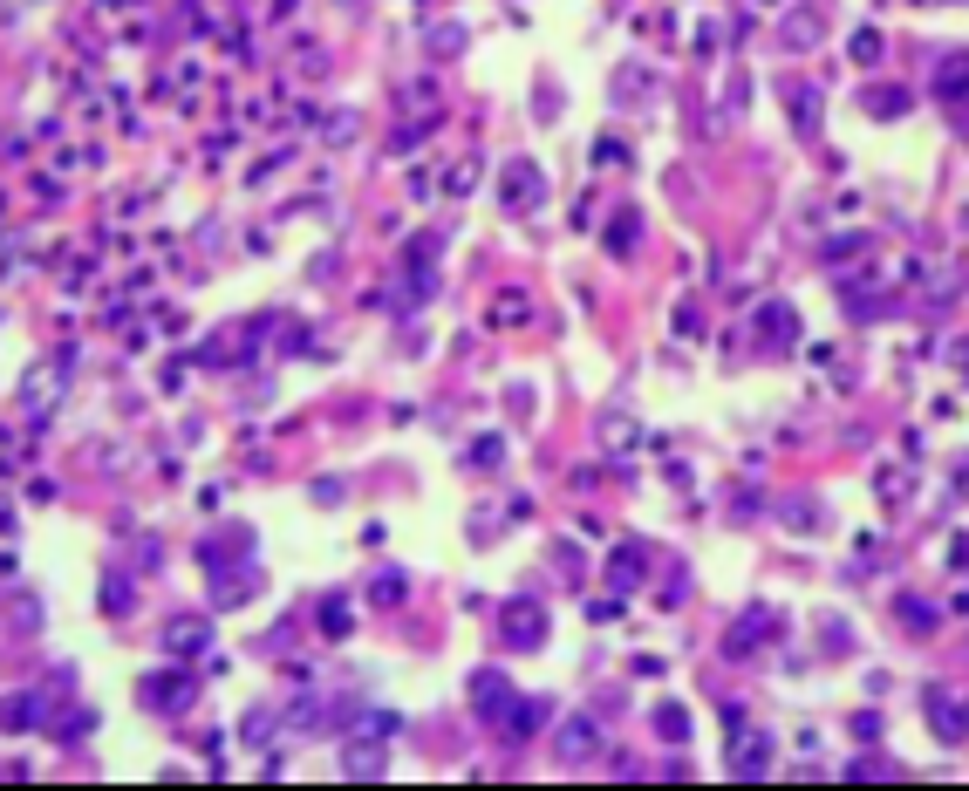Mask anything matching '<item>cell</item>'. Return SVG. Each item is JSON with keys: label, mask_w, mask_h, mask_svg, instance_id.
<instances>
[{"label": "cell", "mask_w": 969, "mask_h": 791, "mask_svg": "<svg viewBox=\"0 0 969 791\" xmlns=\"http://www.w3.org/2000/svg\"><path fill=\"white\" fill-rule=\"evenodd\" d=\"M499 628H505V648H533V641H546V607L540 601H505Z\"/></svg>", "instance_id": "cell-1"}, {"label": "cell", "mask_w": 969, "mask_h": 791, "mask_svg": "<svg viewBox=\"0 0 969 791\" xmlns=\"http://www.w3.org/2000/svg\"><path fill=\"white\" fill-rule=\"evenodd\" d=\"M540 191H546L540 164H526V157H512V164H505V178H499V198H505V212H526V205H533Z\"/></svg>", "instance_id": "cell-2"}, {"label": "cell", "mask_w": 969, "mask_h": 791, "mask_svg": "<svg viewBox=\"0 0 969 791\" xmlns=\"http://www.w3.org/2000/svg\"><path fill=\"white\" fill-rule=\"evenodd\" d=\"M164 648H171V655H198V648H212V621H198V614H171V621H164Z\"/></svg>", "instance_id": "cell-3"}, {"label": "cell", "mask_w": 969, "mask_h": 791, "mask_svg": "<svg viewBox=\"0 0 969 791\" xmlns=\"http://www.w3.org/2000/svg\"><path fill=\"white\" fill-rule=\"evenodd\" d=\"M144 696H151V710H185V696H192V676H164V682H144Z\"/></svg>", "instance_id": "cell-4"}, {"label": "cell", "mask_w": 969, "mask_h": 791, "mask_svg": "<svg viewBox=\"0 0 969 791\" xmlns=\"http://www.w3.org/2000/svg\"><path fill=\"white\" fill-rule=\"evenodd\" d=\"M546 716H553V710H546V696H519V710H512V723H505V730H512V737H533Z\"/></svg>", "instance_id": "cell-5"}, {"label": "cell", "mask_w": 969, "mask_h": 791, "mask_svg": "<svg viewBox=\"0 0 969 791\" xmlns=\"http://www.w3.org/2000/svg\"><path fill=\"white\" fill-rule=\"evenodd\" d=\"M758 321H765V348H792V335H799V328H792V307H778V301H772Z\"/></svg>", "instance_id": "cell-6"}, {"label": "cell", "mask_w": 969, "mask_h": 791, "mask_svg": "<svg viewBox=\"0 0 969 791\" xmlns=\"http://www.w3.org/2000/svg\"><path fill=\"white\" fill-rule=\"evenodd\" d=\"M587 751H594V723H587V716H574V723L560 730V757H574V764H581Z\"/></svg>", "instance_id": "cell-7"}, {"label": "cell", "mask_w": 969, "mask_h": 791, "mask_svg": "<svg viewBox=\"0 0 969 791\" xmlns=\"http://www.w3.org/2000/svg\"><path fill=\"white\" fill-rule=\"evenodd\" d=\"M35 723V696H7L0 703V730H28Z\"/></svg>", "instance_id": "cell-8"}, {"label": "cell", "mask_w": 969, "mask_h": 791, "mask_svg": "<svg viewBox=\"0 0 969 791\" xmlns=\"http://www.w3.org/2000/svg\"><path fill=\"white\" fill-rule=\"evenodd\" d=\"M471 689H478V710L485 716H505V676H478Z\"/></svg>", "instance_id": "cell-9"}, {"label": "cell", "mask_w": 969, "mask_h": 791, "mask_svg": "<svg viewBox=\"0 0 969 791\" xmlns=\"http://www.w3.org/2000/svg\"><path fill=\"white\" fill-rule=\"evenodd\" d=\"M635 232H642V212H621L615 226H608V253H628V246H635Z\"/></svg>", "instance_id": "cell-10"}, {"label": "cell", "mask_w": 969, "mask_h": 791, "mask_svg": "<svg viewBox=\"0 0 969 791\" xmlns=\"http://www.w3.org/2000/svg\"><path fill=\"white\" fill-rule=\"evenodd\" d=\"M526 321V294H499L492 301V328H519Z\"/></svg>", "instance_id": "cell-11"}, {"label": "cell", "mask_w": 969, "mask_h": 791, "mask_svg": "<svg viewBox=\"0 0 969 791\" xmlns=\"http://www.w3.org/2000/svg\"><path fill=\"white\" fill-rule=\"evenodd\" d=\"M635 573H642V546H621V553H615V566H608V580H615V587H628Z\"/></svg>", "instance_id": "cell-12"}, {"label": "cell", "mask_w": 969, "mask_h": 791, "mask_svg": "<svg viewBox=\"0 0 969 791\" xmlns=\"http://www.w3.org/2000/svg\"><path fill=\"white\" fill-rule=\"evenodd\" d=\"M929 710H935V723H942V737H963V716L949 710V696H942V689L929 696Z\"/></svg>", "instance_id": "cell-13"}, {"label": "cell", "mask_w": 969, "mask_h": 791, "mask_svg": "<svg viewBox=\"0 0 969 791\" xmlns=\"http://www.w3.org/2000/svg\"><path fill=\"white\" fill-rule=\"evenodd\" d=\"M867 110H874V116H901V110H908V96H901V89H874Z\"/></svg>", "instance_id": "cell-14"}, {"label": "cell", "mask_w": 969, "mask_h": 791, "mask_svg": "<svg viewBox=\"0 0 969 791\" xmlns=\"http://www.w3.org/2000/svg\"><path fill=\"white\" fill-rule=\"evenodd\" d=\"M935 89H942V96H956V89H969V62H942V76H935Z\"/></svg>", "instance_id": "cell-15"}, {"label": "cell", "mask_w": 969, "mask_h": 791, "mask_svg": "<svg viewBox=\"0 0 969 791\" xmlns=\"http://www.w3.org/2000/svg\"><path fill=\"white\" fill-rule=\"evenodd\" d=\"M853 62H860V69H874V62H881V35H867V28H860V35H853Z\"/></svg>", "instance_id": "cell-16"}, {"label": "cell", "mask_w": 969, "mask_h": 791, "mask_svg": "<svg viewBox=\"0 0 969 791\" xmlns=\"http://www.w3.org/2000/svg\"><path fill=\"white\" fill-rule=\"evenodd\" d=\"M656 730L676 744V737H690V716H683V710H656Z\"/></svg>", "instance_id": "cell-17"}, {"label": "cell", "mask_w": 969, "mask_h": 791, "mask_svg": "<svg viewBox=\"0 0 969 791\" xmlns=\"http://www.w3.org/2000/svg\"><path fill=\"white\" fill-rule=\"evenodd\" d=\"M594 164H601V171H615V164H628V151H621V137H601V144H594Z\"/></svg>", "instance_id": "cell-18"}, {"label": "cell", "mask_w": 969, "mask_h": 791, "mask_svg": "<svg viewBox=\"0 0 969 791\" xmlns=\"http://www.w3.org/2000/svg\"><path fill=\"white\" fill-rule=\"evenodd\" d=\"M430 41H437V55H458V48H465V28H437Z\"/></svg>", "instance_id": "cell-19"}, {"label": "cell", "mask_w": 969, "mask_h": 791, "mask_svg": "<svg viewBox=\"0 0 969 791\" xmlns=\"http://www.w3.org/2000/svg\"><path fill=\"white\" fill-rule=\"evenodd\" d=\"M956 362H963V369H969V341H963V348H956Z\"/></svg>", "instance_id": "cell-20"}]
</instances>
